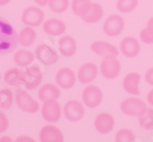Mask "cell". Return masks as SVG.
I'll list each match as a JSON object with an SVG mask.
<instances>
[{"label": "cell", "mask_w": 153, "mask_h": 142, "mask_svg": "<svg viewBox=\"0 0 153 142\" xmlns=\"http://www.w3.org/2000/svg\"><path fill=\"white\" fill-rule=\"evenodd\" d=\"M140 74L136 73V72H131L126 76L123 78L122 86L123 89L126 93L131 95H139L140 90H139V81H140Z\"/></svg>", "instance_id": "obj_19"}, {"label": "cell", "mask_w": 153, "mask_h": 142, "mask_svg": "<svg viewBox=\"0 0 153 142\" xmlns=\"http://www.w3.org/2000/svg\"><path fill=\"white\" fill-rule=\"evenodd\" d=\"M64 118L70 122H78L85 117L86 110H85L84 103H80L75 99L66 101L62 109Z\"/></svg>", "instance_id": "obj_4"}, {"label": "cell", "mask_w": 153, "mask_h": 142, "mask_svg": "<svg viewBox=\"0 0 153 142\" xmlns=\"http://www.w3.org/2000/svg\"><path fill=\"white\" fill-rule=\"evenodd\" d=\"M43 31L51 36H58L64 34L66 31V25L63 20L58 18H48L43 23Z\"/></svg>", "instance_id": "obj_18"}, {"label": "cell", "mask_w": 153, "mask_h": 142, "mask_svg": "<svg viewBox=\"0 0 153 142\" xmlns=\"http://www.w3.org/2000/svg\"><path fill=\"white\" fill-rule=\"evenodd\" d=\"M101 75L105 79H115L119 76L121 72V63L116 58H106L103 59L100 66Z\"/></svg>", "instance_id": "obj_10"}, {"label": "cell", "mask_w": 153, "mask_h": 142, "mask_svg": "<svg viewBox=\"0 0 153 142\" xmlns=\"http://www.w3.org/2000/svg\"><path fill=\"white\" fill-rule=\"evenodd\" d=\"M25 75V87L27 90L36 89L43 80V72L38 65H29L24 71Z\"/></svg>", "instance_id": "obj_12"}, {"label": "cell", "mask_w": 153, "mask_h": 142, "mask_svg": "<svg viewBox=\"0 0 153 142\" xmlns=\"http://www.w3.org/2000/svg\"><path fill=\"white\" fill-rule=\"evenodd\" d=\"M99 75V67L95 63L88 62L82 64L77 73V79L82 84H90Z\"/></svg>", "instance_id": "obj_15"}, {"label": "cell", "mask_w": 153, "mask_h": 142, "mask_svg": "<svg viewBox=\"0 0 153 142\" xmlns=\"http://www.w3.org/2000/svg\"><path fill=\"white\" fill-rule=\"evenodd\" d=\"M141 42L145 44H153V31L151 29H149L148 27H146L145 29L140 31L139 34Z\"/></svg>", "instance_id": "obj_32"}, {"label": "cell", "mask_w": 153, "mask_h": 142, "mask_svg": "<svg viewBox=\"0 0 153 142\" xmlns=\"http://www.w3.org/2000/svg\"><path fill=\"white\" fill-rule=\"evenodd\" d=\"M13 93L8 88H3L0 90V109L9 110L13 105Z\"/></svg>", "instance_id": "obj_28"}, {"label": "cell", "mask_w": 153, "mask_h": 142, "mask_svg": "<svg viewBox=\"0 0 153 142\" xmlns=\"http://www.w3.org/2000/svg\"><path fill=\"white\" fill-rule=\"evenodd\" d=\"M36 58V55L32 51L28 50V49H19V50L15 51L14 56H13V60L14 63L18 66V67H27L33 62Z\"/></svg>", "instance_id": "obj_24"}, {"label": "cell", "mask_w": 153, "mask_h": 142, "mask_svg": "<svg viewBox=\"0 0 153 142\" xmlns=\"http://www.w3.org/2000/svg\"><path fill=\"white\" fill-rule=\"evenodd\" d=\"M5 84L11 87H19L22 84H25V75L24 71L21 69H10L5 72L3 76Z\"/></svg>", "instance_id": "obj_22"}, {"label": "cell", "mask_w": 153, "mask_h": 142, "mask_svg": "<svg viewBox=\"0 0 153 142\" xmlns=\"http://www.w3.org/2000/svg\"><path fill=\"white\" fill-rule=\"evenodd\" d=\"M92 5L91 0H72L71 9L72 12L76 16H79L82 18V16L90 10Z\"/></svg>", "instance_id": "obj_26"}, {"label": "cell", "mask_w": 153, "mask_h": 142, "mask_svg": "<svg viewBox=\"0 0 153 142\" xmlns=\"http://www.w3.org/2000/svg\"><path fill=\"white\" fill-rule=\"evenodd\" d=\"M82 103L88 108H97L103 101V92L99 87L90 84L82 90Z\"/></svg>", "instance_id": "obj_5"}, {"label": "cell", "mask_w": 153, "mask_h": 142, "mask_svg": "<svg viewBox=\"0 0 153 142\" xmlns=\"http://www.w3.org/2000/svg\"><path fill=\"white\" fill-rule=\"evenodd\" d=\"M34 55H36V58L44 65H53L59 59L58 53L47 44L39 45L36 48Z\"/></svg>", "instance_id": "obj_11"}, {"label": "cell", "mask_w": 153, "mask_h": 142, "mask_svg": "<svg viewBox=\"0 0 153 142\" xmlns=\"http://www.w3.org/2000/svg\"><path fill=\"white\" fill-rule=\"evenodd\" d=\"M36 32L33 29V27L26 26L25 28L21 30L18 33V44L24 47H29L36 42Z\"/></svg>", "instance_id": "obj_25"}, {"label": "cell", "mask_w": 153, "mask_h": 142, "mask_svg": "<svg viewBox=\"0 0 153 142\" xmlns=\"http://www.w3.org/2000/svg\"><path fill=\"white\" fill-rule=\"evenodd\" d=\"M59 53L63 57L71 58L76 53L77 50V43L73 36H63L60 38L58 43Z\"/></svg>", "instance_id": "obj_20"}, {"label": "cell", "mask_w": 153, "mask_h": 142, "mask_svg": "<svg viewBox=\"0 0 153 142\" xmlns=\"http://www.w3.org/2000/svg\"><path fill=\"white\" fill-rule=\"evenodd\" d=\"M60 89L59 87L53 84H45L40 88L38 92V97L41 101H57L60 97Z\"/></svg>", "instance_id": "obj_21"}, {"label": "cell", "mask_w": 153, "mask_h": 142, "mask_svg": "<svg viewBox=\"0 0 153 142\" xmlns=\"http://www.w3.org/2000/svg\"><path fill=\"white\" fill-rule=\"evenodd\" d=\"M39 139L41 142H63L64 136L57 126L48 124L41 128Z\"/></svg>", "instance_id": "obj_16"}, {"label": "cell", "mask_w": 153, "mask_h": 142, "mask_svg": "<svg viewBox=\"0 0 153 142\" xmlns=\"http://www.w3.org/2000/svg\"><path fill=\"white\" fill-rule=\"evenodd\" d=\"M3 141H12V139H11L9 136H3L2 138H0V142H3Z\"/></svg>", "instance_id": "obj_40"}, {"label": "cell", "mask_w": 153, "mask_h": 142, "mask_svg": "<svg viewBox=\"0 0 153 142\" xmlns=\"http://www.w3.org/2000/svg\"><path fill=\"white\" fill-rule=\"evenodd\" d=\"M104 15V9L100 3L92 2V5L90 10L82 17V21L87 24H97L102 19Z\"/></svg>", "instance_id": "obj_23"}, {"label": "cell", "mask_w": 153, "mask_h": 142, "mask_svg": "<svg viewBox=\"0 0 153 142\" xmlns=\"http://www.w3.org/2000/svg\"><path fill=\"white\" fill-rule=\"evenodd\" d=\"M12 0H0V7H3V5H7L11 2Z\"/></svg>", "instance_id": "obj_39"}, {"label": "cell", "mask_w": 153, "mask_h": 142, "mask_svg": "<svg viewBox=\"0 0 153 142\" xmlns=\"http://www.w3.org/2000/svg\"><path fill=\"white\" fill-rule=\"evenodd\" d=\"M1 79H2V76H1V74H0V81H1Z\"/></svg>", "instance_id": "obj_41"}, {"label": "cell", "mask_w": 153, "mask_h": 142, "mask_svg": "<svg viewBox=\"0 0 153 142\" xmlns=\"http://www.w3.org/2000/svg\"><path fill=\"white\" fill-rule=\"evenodd\" d=\"M44 11L40 7H28L22 13V21L25 26L39 27L44 23Z\"/></svg>", "instance_id": "obj_7"}, {"label": "cell", "mask_w": 153, "mask_h": 142, "mask_svg": "<svg viewBox=\"0 0 153 142\" xmlns=\"http://www.w3.org/2000/svg\"><path fill=\"white\" fill-rule=\"evenodd\" d=\"M147 108V105L143 101L137 97H128L122 101L120 109L123 114L128 117H138Z\"/></svg>", "instance_id": "obj_8"}, {"label": "cell", "mask_w": 153, "mask_h": 142, "mask_svg": "<svg viewBox=\"0 0 153 142\" xmlns=\"http://www.w3.org/2000/svg\"><path fill=\"white\" fill-rule=\"evenodd\" d=\"M147 27L153 31V17H151L150 19L148 20V23H147Z\"/></svg>", "instance_id": "obj_38"}, {"label": "cell", "mask_w": 153, "mask_h": 142, "mask_svg": "<svg viewBox=\"0 0 153 142\" xmlns=\"http://www.w3.org/2000/svg\"><path fill=\"white\" fill-rule=\"evenodd\" d=\"M24 141H29V142H33L34 139L30 138L29 136H19V137L16 139V142H24Z\"/></svg>", "instance_id": "obj_35"}, {"label": "cell", "mask_w": 153, "mask_h": 142, "mask_svg": "<svg viewBox=\"0 0 153 142\" xmlns=\"http://www.w3.org/2000/svg\"><path fill=\"white\" fill-rule=\"evenodd\" d=\"M8 128H9L8 117H7L2 111H0V134L4 132Z\"/></svg>", "instance_id": "obj_33"}, {"label": "cell", "mask_w": 153, "mask_h": 142, "mask_svg": "<svg viewBox=\"0 0 153 142\" xmlns=\"http://www.w3.org/2000/svg\"><path fill=\"white\" fill-rule=\"evenodd\" d=\"M138 5V0H118L117 10L121 13H130L134 11Z\"/></svg>", "instance_id": "obj_29"}, {"label": "cell", "mask_w": 153, "mask_h": 142, "mask_svg": "<svg viewBox=\"0 0 153 142\" xmlns=\"http://www.w3.org/2000/svg\"><path fill=\"white\" fill-rule=\"evenodd\" d=\"M55 80L59 88L64 90H70L75 86L77 80V75L75 72L70 67H61L57 72Z\"/></svg>", "instance_id": "obj_9"}, {"label": "cell", "mask_w": 153, "mask_h": 142, "mask_svg": "<svg viewBox=\"0 0 153 142\" xmlns=\"http://www.w3.org/2000/svg\"><path fill=\"white\" fill-rule=\"evenodd\" d=\"M125 21L122 16L118 14H112L105 19L103 24V31L109 38L120 36L124 30Z\"/></svg>", "instance_id": "obj_3"}, {"label": "cell", "mask_w": 153, "mask_h": 142, "mask_svg": "<svg viewBox=\"0 0 153 142\" xmlns=\"http://www.w3.org/2000/svg\"><path fill=\"white\" fill-rule=\"evenodd\" d=\"M90 48L95 55L102 57L103 59L116 58L119 55V50L117 47L105 41H95L90 45Z\"/></svg>", "instance_id": "obj_13"}, {"label": "cell", "mask_w": 153, "mask_h": 142, "mask_svg": "<svg viewBox=\"0 0 153 142\" xmlns=\"http://www.w3.org/2000/svg\"><path fill=\"white\" fill-rule=\"evenodd\" d=\"M115 127V118L108 112H101L94 119V128L99 134L107 135Z\"/></svg>", "instance_id": "obj_14"}, {"label": "cell", "mask_w": 153, "mask_h": 142, "mask_svg": "<svg viewBox=\"0 0 153 142\" xmlns=\"http://www.w3.org/2000/svg\"><path fill=\"white\" fill-rule=\"evenodd\" d=\"M41 114L44 121L48 123H56L61 119V105L59 104L58 101H43V105L41 107Z\"/></svg>", "instance_id": "obj_6"}, {"label": "cell", "mask_w": 153, "mask_h": 142, "mask_svg": "<svg viewBox=\"0 0 153 142\" xmlns=\"http://www.w3.org/2000/svg\"><path fill=\"white\" fill-rule=\"evenodd\" d=\"M138 122L143 130L150 132L153 130V109L152 108H146L139 115Z\"/></svg>", "instance_id": "obj_27"}, {"label": "cell", "mask_w": 153, "mask_h": 142, "mask_svg": "<svg viewBox=\"0 0 153 142\" xmlns=\"http://www.w3.org/2000/svg\"><path fill=\"white\" fill-rule=\"evenodd\" d=\"M135 134L128 128H121L116 134L115 141L117 142H133L135 141Z\"/></svg>", "instance_id": "obj_31"}, {"label": "cell", "mask_w": 153, "mask_h": 142, "mask_svg": "<svg viewBox=\"0 0 153 142\" xmlns=\"http://www.w3.org/2000/svg\"><path fill=\"white\" fill-rule=\"evenodd\" d=\"M51 11L54 13H64L69 9L70 1L69 0H48V4Z\"/></svg>", "instance_id": "obj_30"}, {"label": "cell", "mask_w": 153, "mask_h": 142, "mask_svg": "<svg viewBox=\"0 0 153 142\" xmlns=\"http://www.w3.org/2000/svg\"><path fill=\"white\" fill-rule=\"evenodd\" d=\"M15 103L22 111L26 113H36L40 110V104L24 89H19L15 93Z\"/></svg>", "instance_id": "obj_2"}, {"label": "cell", "mask_w": 153, "mask_h": 142, "mask_svg": "<svg viewBox=\"0 0 153 142\" xmlns=\"http://www.w3.org/2000/svg\"><path fill=\"white\" fill-rule=\"evenodd\" d=\"M147 101L151 106H153V89L149 91V93L147 94Z\"/></svg>", "instance_id": "obj_36"}, {"label": "cell", "mask_w": 153, "mask_h": 142, "mask_svg": "<svg viewBox=\"0 0 153 142\" xmlns=\"http://www.w3.org/2000/svg\"><path fill=\"white\" fill-rule=\"evenodd\" d=\"M39 7H45L48 4V0H33Z\"/></svg>", "instance_id": "obj_37"}, {"label": "cell", "mask_w": 153, "mask_h": 142, "mask_svg": "<svg viewBox=\"0 0 153 142\" xmlns=\"http://www.w3.org/2000/svg\"><path fill=\"white\" fill-rule=\"evenodd\" d=\"M120 51L126 58H135L140 53V44L137 38L133 36L124 38L120 42Z\"/></svg>", "instance_id": "obj_17"}, {"label": "cell", "mask_w": 153, "mask_h": 142, "mask_svg": "<svg viewBox=\"0 0 153 142\" xmlns=\"http://www.w3.org/2000/svg\"><path fill=\"white\" fill-rule=\"evenodd\" d=\"M145 79L149 84L153 86V67H151V69H149L148 71L146 72Z\"/></svg>", "instance_id": "obj_34"}, {"label": "cell", "mask_w": 153, "mask_h": 142, "mask_svg": "<svg viewBox=\"0 0 153 142\" xmlns=\"http://www.w3.org/2000/svg\"><path fill=\"white\" fill-rule=\"evenodd\" d=\"M18 44V33L10 23L0 17V56L16 48Z\"/></svg>", "instance_id": "obj_1"}]
</instances>
